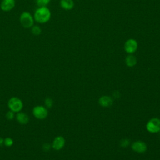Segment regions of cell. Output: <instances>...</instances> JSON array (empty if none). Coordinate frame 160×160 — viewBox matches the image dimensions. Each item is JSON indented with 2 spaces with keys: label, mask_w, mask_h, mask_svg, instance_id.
Returning <instances> with one entry per match:
<instances>
[{
  "label": "cell",
  "mask_w": 160,
  "mask_h": 160,
  "mask_svg": "<svg viewBox=\"0 0 160 160\" xmlns=\"http://www.w3.org/2000/svg\"><path fill=\"white\" fill-rule=\"evenodd\" d=\"M51 11L46 6L39 7L34 14V20L39 23H46L51 18Z\"/></svg>",
  "instance_id": "obj_1"
},
{
  "label": "cell",
  "mask_w": 160,
  "mask_h": 160,
  "mask_svg": "<svg viewBox=\"0 0 160 160\" xmlns=\"http://www.w3.org/2000/svg\"><path fill=\"white\" fill-rule=\"evenodd\" d=\"M8 106L10 111L14 113H17L22 110L23 108V103L19 98L12 97L8 102Z\"/></svg>",
  "instance_id": "obj_2"
},
{
  "label": "cell",
  "mask_w": 160,
  "mask_h": 160,
  "mask_svg": "<svg viewBox=\"0 0 160 160\" xmlns=\"http://www.w3.org/2000/svg\"><path fill=\"white\" fill-rule=\"evenodd\" d=\"M19 22L22 27L25 28H30L34 25V17L29 12H23L19 17Z\"/></svg>",
  "instance_id": "obj_3"
},
{
  "label": "cell",
  "mask_w": 160,
  "mask_h": 160,
  "mask_svg": "<svg viewBox=\"0 0 160 160\" xmlns=\"http://www.w3.org/2000/svg\"><path fill=\"white\" fill-rule=\"evenodd\" d=\"M32 114L38 119H45L48 114V110L46 108L41 105H38L33 108L32 109Z\"/></svg>",
  "instance_id": "obj_4"
},
{
  "label": "cell",
  "mask_w": 160,
  "mask_h": 160,
  "mask_svg": "<svg viewBox=\"0 0 160 160\" xmlns=\"http://www.w3.org/2000/svg\"><path fill=\"white\" fill-rule=\"evenodd\" d=\"M146 128L151 132H158L160 131V119L158 118L151 119L147 123Z\"/></svg>",
  "instance_id": "obj_5"
},
{
  "label": "cell",
  "mask_w": 160,
  "mask_h": 160,
  "mask_svg": "<svg viewBox=\"0 0 160 160\" xmlns=\"http://www.w3.org/2000/svg\"><path fill=\"white\" fill-rule=\"evenodd\" d=\"M138 48V42L135 39H130L128 40L124 44V49L128 53L134 52Z\"/></svg>",
  "instance_id": "obj_6"
},
{
  "label": "cell",
  "mask_w": 160,
  "mask_h": 160,
  "mask_svg": "<svg viewBox=\"0 0 160 160\" xmlns=\"http://www.w3.org/2000/svg\"><path fill=\"white\" fill-rule=\"evenodd\" d=\"M15 4V0H2L0 7L3 11L8 12L14 8Z\"/></svg>",
  "instance_id": "obj_7"
},
{
  "label": "cell",
  "mask_w": 160,
  "mask_h": 160,
  "mask_svg": "<svg viewBox=\"0 0 160 160\" xmlns=\"http://www.w3.org/2000/svg\"><path fill=\"white\" fill-rule=\"evenodd\" d=\"M64 144H65L64 138L61 136H59L56 137L54 139L52 144V148L55 150H60L64 147Z\"/></svg>",
  "instance_id": "obj_8"
},
{
  "label": "cell",
  "mask_w": 160,
  "mask_h": 160,
  "mask_svg": "<svg viewBox=\"0 0 160 160\" xmlns=\"http://www.w3.org/2000/svg\"><path fill=\"white\" fill-rule=\"evenodd\" d=\"M132 149L135 151L136 152L141 153V152H144V151H146V149H147V146L146 144L141 141H135L132 143Z\"/></svg>",
  "instance_id": "obj_9"
},
{
  "label": "cell",
  "mask_w": 160,
  "mask_h": 160,
  "mask_svg": "<svg viewBox=\"0 0 160 160\" xmlns=\"http://www.w3.org/2000/svg\"><path fill=\"white\" fill-rule=\"evenodd\" d=\"M16 119L17 121L21 124H26L29 121V118L28 115L22 112H17L16 115Z\"/></svg>",
  "instance_id": "obj_10"
},
{
  "label": "cell",
  "mask_w": 160,
  "mask_h": 160,
  "mask_svg": "<svg viewBox=\"0 0 160 160\" xmlns=\"http://www.w3.org/2000/svg\"><path fill=\"white\" fill-rule=\"evenodd\" d=\"M99 102L101 104V106L103 107H108L112 104V99L109 96H104L100 98Z\"/></svg>",
  "instance_id": "obj_11"
},
{
  "label": "cell",
  "mask_w": 160,
  "mask_h": 160,
  "mask_svg": "<svg viewBox=\"0 0 160 160\" xmlns=\"http://www.w3.org/2000/svg\"><path fill=\"white\" fill-rule=\"evenodd\" d=\"M60 5L63 9L70 10L74 7V2L72 0H61Z\"/></svg>",
  "instance_id": "obj_12"
},
{
  "label": "cell",
  "mask_w": 160,
  "mask_h": 160,
  "mask_svg": "<svg viewBox=\"0 0 160 160\" xmlns=\"http://www.w3.org/2000/svg\"><path fill=\"white\" fill-rule=\"evenodd\" d=\"M126 63L129 67L134 66L136 64V59L132 55H129L126 58Z\"/></svg>",
  "instance_id": "obj_13"
},
{
  "label": "cell",
  "mask_w": 160,
  "mask_h": 160,
  "mask_svg": "<svg viewBox=\"0 0 160 160\" xmlns=\"http://www.w3.org/2000/svg\"><path fill=\"white\" fill-rule=\"evenodd\" d=\"M41 28L37 25H33L31 27V32L34 36H39L41 33Z\"/></svg>",
  "instance_id": "obj_14"
},
{
  "label": "cell",
  "mask_w": 160,
  "mask_h": 160,
  "mask_svg": "<svg viewBox=\"0 0 160 160\" xmlns=\"http://www.w3.org/2000/svg\"><path fill=\"white\" fill-rule=\"evenodd\" d=\"M14 141L12 140V138H6L5 139H4V142L3 144H4L6 147H11L13 145Z\"/></svg>",
  "instance_id": "obj_15"
},
{
  "label": "cell",
  "mask_w": 160,
  "mask_h": 160,
  "mask_svg": "<svg viewBox=\"0 0 160 160\" xmlns=\"http://www.w3.org/2000/svg\"><path fill=\"white\" fill-rule=\"evenodd\" d=\"M50 1L51 0H36V4L39 7L46 6Z\"/></svg>",
  "instance_id": "obj_16"
},
{
  "label": "cell",
  "mask_w": 160,
  "mask_h": 160,
  "mask_svg": "<svg viewBox=\"0 0 160 160\" xmlns=\"http://www.w3.org/2000/svg\"><path fill=\"white\" fill-rule=\"evenodd\" d=\"M44 103H45L46 107H47L48 108H51L52 106L53 101L51 98H47L44 101Z\"/></svg>",
  "instance_id": "obj_17"
},
{
  "label": "cell",
  "mask_w": 160,
  "mask_h": 160,
  "mask_svg": "<svg viewBox=\"0 0 160 160\" xmlns=\"http://www.w3.org/2000/svg\"><path fill=\"white\" fill-rule=\"evenodd\" d=\"M14 112H12V111H9L7 113H6V118L8 119V120H12V119H13L14 118Z\"/></svg>",
  "instance_id": "obj_18"
},
{
  "label": "cell",
  "mask_w": 160,
  "mask_h": 160,
  "mask_svg": "<svg viewBox=\"0 0 160 160\" xmlns=\"http://www.w3.org/2000/svg\"><path fill=\"white\" fill-rule=\"evenodd\" d=\"M129 144V141L127 139H122L121 142V146L122 147H126L127 146H128Z\"/></svg>",
  "instance_id": "obj_19"
},
{
  "label": "cell",
  "mask_w": 160,
  "mask_h": 160,
  "mask_svg": "<svg viewBox=\"0 0 160 160\" xmlns=\"http://www.w3.org/2000/svg\"><path fill=\"white\" fill-rule=\"evenodd\" d=\"M42 148H43V149H44V151H48V150L50 149V145H49V144H48V143H45V144L43 145Z\"/></svg>",
  "instance_id": "obj_20"
},
{
  "label": "cell",
  "mask_w": 160,
  "mask_h": 160,
  "mask_svg": "<svg viewBox=\"0 0 160 160\" xmlns=\"http://www.w3.org/2000/svg\"><path fill=\"white\" fill-rule=\"evenodd\" d=\"M119 92L118 91H116V92H114V94H113V96H114V98H119Z\"/></svg>",
  "instance_id": "obj_21"
},
{
  "label": "cell",
  "mask_w": 160,
  "mask_h": 160,
  "mask_svg": "<svg viewBox=\"0 0 160 160\" xmlns=\"http://www.w3.org/2000/svg\"><path fill=\"white\" fill-rule=\"evenodd\" d=\"M3 142H4V139L0 137V146L3 144Z\"/></svg>",
  "instance_id": "obj_22"
}]
</instances>
